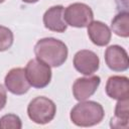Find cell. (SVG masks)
Wrapping results in <instances>:
<instances>
[{
	"instance_id": "8992f818",
	"label": "cell",
	"mask_w": 129,
	"mask_h": 129,
	"mask_svg": "<svg viewBox=\"0 0 129 129\" xmlns=\"http://www.w3.org/2000/svg\"><path fill=\"white\" fill-rule=\"evenodd\" d=\"M100 66L99 56L92 50L82 49L79 50L74 56V67L75 69L85 75L91 76L98 71Z\"/></svg>"
},
{
	"instance_id": "7c38bea8",
	"label": "cell",
	"mask_w": 129,
	"mask_h": 129,
	"mask_svg": "<svg viewBox=\"0 0 129 129\" xmlns=\"http://www.w3.org/2000/svg\"><path fill=\"white\" fill-rule=\"evenodd\" d=\"M88 35L92 42L98 46H105L111 40L110 28L101 21H92L88 26Z\"/></svg>"
},
{
	"instance_id": "6da1fadb",
	"label": "cell",
	"mask_w": 129,
	"mask_h": 129,
	"mask_svg": "<svg viewBox=\"0 0 129 129\" xmlns=\"http://www.w3.org/2000/svg\"><path fill=\"white\" fill-rule=\"evenodd\" d=\"M36 58L48 64L49 67H60L68 58V47L59 39L45 37L39 39L34 45Z\"/></svg>"
},
{
	"instance_id": "2e32d148",
	"label": "cell",
	"mask_w": 129,
	"mask_h": 129,
	"mask_svg": "<svg viewBox=\"0 0 129 129\" xmlns=\"http://www.w3.org/2000/svg\"><path fill=\"white\" fill-rule=\"evenodd\" d=\"M13 44V33L6 27L0 25V51H5Z\"/></svg>"
},
{
	"instance_id": "d6986e66",
	"label": "cell",
	"mask_w": 129,
	"mask_h": 129,
	"mask_svg": "<svg viewBox=\"0 0 129 129\" xmlns=\"http://www.w3.org/2000/svg\"><path fill=\"white\" fill-rule=\"evenodd\" d=\"M5 0H0V3H2V2H4Z\"/></svg>"
},
{
	"instance_id": "7a4b0ae2",
	"label": "cell",
	"mask_w": 129,
	"mask_h": 129,
	"mask_svg": "<svg viewBox=\"0 0 129 129\" xmlns=\"http://www.w3.org/2000/svg\"><path fill=\"white\" fill-rule=\"evenodd\" d=\"M104 109L94 101H81L71 111V121L81 127H90L99 124L104 118Z\"/></svg>"
},
{
	"instance_id": "5bb4252c",
	"label": "cell",
	"mask_w": 129,
	"mask_h": 129,
	"mask_svg": "<svg viewBox=\"0 0 129 129\" xmlns=\"http://www.w3.org/2000/svg\"><path fill=\"white\" fill-rule=\"evenodd\" d=\"M111 28L115 34L121 37L129 36V13L122 11L118 13L112 20Z\"/></svg>"
},
{
	"instance_id": "9a60e30c",
	"label": "cell",
	"mask_w": 129,
	"mask_h": 129,
	"mask_svg": "<svg viewBox=\"0 0 129 129\" xmlns=\"http://www.w3.org/2000/svg\"><path fill=\"white\" fill-rule=\"evenodd\" d=\"M22 123L15 114H7L0 118V129H20Z\"/></svg>"
},
{
	"instance_id": "30bf717a",
	"label": "cell",
	"mask_w": 129,
	"mask_h": 129,
	"mask_svg": "<svg viewBox=\"0 0 129 129\" xmlns=\"http://www.w3.org/2000/svg\"><path fill=\"white\" fill-rule=\"evenodd\" d=\"M64 8L61 5H56L48 8L43 14V24L45 28L54 32H64L68 24L63 18Z\"/></svg>"
},
{
	"instance_id": "4fadbf2b",
	"label": "cell",
	"mask_w": 129,
	"mask_h": 129,
	"mask_svg": "<svg viewBox=\"0 0 129 129\" xmlns=\"http://www.w3.org/2000/svg\"><path fill=\"white\" fill-rule=\"evenodd\" d=\"M129 110L128 99L119 100L115 107V115L111 119L110 126L112 128H128Z\"/></svg>"
},
{
	"instance_id": "5b68a950",
	"label": "cell",
	"mask_w": 129,
	"mask_h": 129,
	"mask_svg": "<svg viewBox=\"0 0 129 129\" xmlns=\"http://www.w3.org/2000/svg\"><path fill=\"white\" fill-rule=\"evenodd\" d=\"M63 18L68 25L73 27H87L94 19V14L90 6L85 3H73L63 11Z\"/></svg>"
},
{
	"instance_id": "e0dca14e",
	"label": "cell",
	"mask_w": 129,
	"mask_h": 129,
	"mask_svg": "<svg viewBox=\"0 0 129 129\" xmlns=\"http://www.w3.org/2000/svg\"><path fill=\"white\" fill-rule=\"evenodd\" d=\"M6 102H7V94L4 87L0 84V111L5 107Z\"/></svg>"
},
{
	"instance_id": "ac0fdd59",
	"label": "cell",
	"mask_w": 129,
	"mask_h": 129,
	"mask_svg": "<svg viewBox=\"0 0 129 129\" xmlns=\"http://www.w3.org/2000/svg\"><path fill=\"white\" fill-rule=\"evenodd\" d=\"M23 2H25V3H35V2H37L38 0H22Z\"/></svg>"
},
{
	"instance_id": "ba28073f",
	"label": "cell",
	"mask_w": 129,
	"mask_h": 129,
	"mask_svg": "<svg viewBox=\"0 0 129 129\" xmlns=\"http://www.w3.org/2000/svg\"><path fill=\"white\" fill-rule=\"evenodd\" d=\"M105 61L114 72L126 71L129 67L127 51L120 45H111L105 51Z\"/></svg>"
},
{
	"instance_id": "52a82bcc",
	"label": "cell",
	"mask_w": 129,
	"mask_h": 129,
	"mask_svg": "<svg viewBox=\"0 0 129 129\" xmlns=\"http://www.w3.org/2000/svg\"><path fill=\"white\" fill-rule=\"evenodd\" d=\"M4 84L6 89L14 95H23L27 93L30 84L27 81L25 70L22 68H14L5 76Z\"/></svg>"
},
{
	"instance_id": "8fae6325",
	"label": "cell",
	"mask_w": 129,
	"mask_h": 129,
	"mask_svg": "<svg viewBox=\"0 0 129 129\" xmlns=\"http://www.w3.org/2000/svg\"><path fill=\"white\" fill-rule=\"evenodd\" d=\"M107 95L114 100H125L129 97V80L123 76H112L106 84Z\"/></svg>"
},
{
	"instance_id": "277c9868",
	"label": "cell",
	"mask_w": 129,
	"mask_h": 129,
	"mask_svg": "<svg viewBox=\"0 0 129 129\" xmlns=\"http://www.w3.org/2000/svg\"><path fill=\"white\" fill-rule=\"evenodd\" d=\"M25 75L30 86L36 89L46 87L51 80L50 67L38 58L30 59L25 67Z\"/></svg>"
},
{
	"instance_id": "9c48e42d",
	"label": "cell",
	"mask_w": 129,
	"mask_h": 129,
	"mask_svg": "<svg viewBox=\"0 0 129 129\" xmlns=\"http://www.w3.org/2000/svg\"><path fill=\"white\" fill-rule=\"evenodd\" d=\"M101 83L99 76H92L88 78H79L73 85V94L76 100L86 101L98 89Z\"/></svg>"
},
{
	"instance_id": "3957f363",
	"label": "cell",
	"mask_w": 129,
	"mask_h": 129,
	"mask_svg": "<svg viewBox=\"0 0 129 129\" xmlns=\"http://www.w3.org/2000/svg\"><path fill=\"white\" fill-rule=\"evenodd\" d=\"M56 106L52 100L46 97H36L30 101L27 107V114L31 121L36 124L49 123L55 116Z\"/></svg>"
}]
</instances>
